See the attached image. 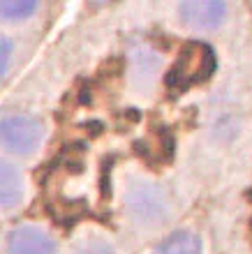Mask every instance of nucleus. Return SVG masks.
<instances>
[{"mask_svg":"<svg viewBox=\"0 0 252 254\" xmlns=\"http://www.w3.org/2000/svg\"><path fill=\"white\" fill-rule=\"evenodd\" d=\"M213 69H215L213 49L208 44H204V42H190V44L183 47V51L173 63L171 72L167 76V86L171 90L183 93L185 88L208 79Z\"/></svg>","mask_w":252,"mask_h":254,"instance_id":"f257e3e1","label":"nucleus"},{"mask_svg":"<svg viewBox=\"0 0 252 254\" xmlns=\"http://www.w3.org/2000/svg\"><path fill=\"white\" fill-rule=\"evenodd\" d=\"M125 208L127 215L139 224H162L169 215V199L162 188L153 183H132L125 192Z\"/></svg>","mask_w":252,"mask_h":254,"instance_id":"f03ea898","label":"nucleus"},{"mask_svg":"<svg viewBox=\"0 0 252 254\" xmlns=\"http://www.w3.org/2000/svg\"><path fill=\"white\" fill-rule=\"evenodd\" d=\"M44 127L28 114H12L0 121V146L14 155H30L37 150Z\"/></svg>","mask_w":252,"mask_h":254,"instance_id":"7ed1b4c3","label":"nucleus"},{"mask_svg":"<svg viewBox=\"0 0 252 254\" xmlns=\"http://www.w3.org/2000/svg\"><path fill=\"white\" fill-rule=\"evenodd\" d=\"M178 12L187 28L199 33H211L222 26L227 16V5L222 0H185L178 7Z\"/></svg>","mask_w":252,"mask_h":254,"instance_id":"20e7f679","label":"nucleus"},{"mask_svg":"<svg viewBox=\"0 0 252 254\" xmlns=\"http://www.w3.org/2000/svg\"><path fill=\"white\" fill-rule=\"evenodd\" d=\"M9 254H56V245L42 229L19 227L9 236Z\"/></svg>","mask_w":252,"mask_h":254,"instance_id":"39448f33","label":"nucleus"},{"mask_svg":"<svg viewBox=\"0 0 252 254\" xmlns=\"http://www.w3.org/2000/svg\"><path fill=\"white\" fill-rule=\"evenodd\" d=\"M21 196H23V181H21L19 169L0 160V208L16 206Z\"/></svg>","mask_w":252,"mask_h":254,"instance_id":"423d86ee","label":"nucleus"},{"mask_svg":"<svg viewBox=\"0 0 252 254\" xmlns=\"http://www.w3.org/2000/svg\"><path fill=\"white\" fill-rule=\"evenodd\" d=\"M160 254H201V241L192 231H176L162 243Z\"/></svg>","mask_w":252,"mask_h":254,"instance_id":"0eeeda50","label":"nucleus"},{"mask_svg":"<svg viewBox=\"0 0 252 254\" xmlns=\"http://www.w3.org/2000/svg\"><path fill=\"white\" fill-rule=\"evenodd\" d=\"M35 9H37L35 0H0V19L2 21L28 19Z\"/></svg>","mask_w":252,"mask_h":254,"instance_id":"6e6552de","label":"nucleus"},{"mask_svg":"<svg viewBox=\"0 0 252 254\" xmlns=\"http://www.w3.org/2000/svg\"><path fill=\"white\" fill-rule=\"evenodd\" d=\"M9 61H12V42L5 35H0V79L9 69Z\"/></svg>","mask_w":252,"mask_h":254,"instance_id":"1a4fd4ad","label":"nucleus"},{"mask_svg":"<svg viewBox=\"0 0 252 254\" xmlns=\"http://www.w3.org/2000/svg\"><path fill=\"white\" fill-rule=\"evenodd\" d=\"M74 254H111V248L102 241H90V243H84L81 248H77Z\"/></svg>","mask_w":252,"mask_h":254,"instance_id":"9d476101","label":"nucleus"}]
</instances>
